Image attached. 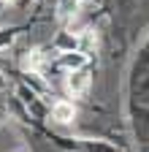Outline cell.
Returning a JSON list of instances; mask_svg holds the SVG:
<instances>
[{
    "label": "cell",
    "mask_w": 149,
    "mask_h": 152,
    "mask_svg": "<svg viewBox=\"0 0 149 152\" xmlns=\"http://www.w3.org/2000/svg\"><path fill=\"white\" fill-rule=\"evenodd\" d=\"M65 90H68V95H73V98L84 95L89 90V73L87 71H71L65 76Z\"/></svg>",
    "instance_id": "1"
},
{
    "label": "cell",
    "mask_w": 149,
    "mask_h": 152,
    "mask_svg": "<svg viewBox=\"0 0 149 152\" xmlns=\"http://www.w3.org/2000/svg\"><path fill=\"white\" fill-rule=\"evenodd\" d=\"M52 117H54V122L65 125V122H71L73 117H76V109H73V103H68V101H57L52 106Z\"/></svg>",
    "instance_id": "2"
},
{
    "label": "cell",
    "mask_w": 149,
    "mask_h": 152,
    "mask_svg": "<svg viewBox=\"0 0 149 152\" xmlns=\"http://www.w3.org/2000/svg\"><path fill=\"white\" fill-rule=\"evenodd\" d=\"M38 65H41V52H33L27 60H25V68H33V71H38Z\"/></svg>",
    "instance_id": "3"
}]
</instances>
